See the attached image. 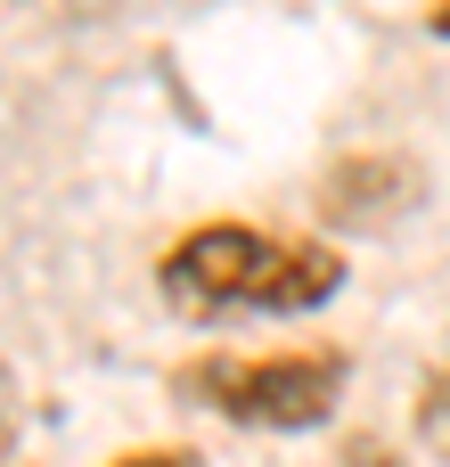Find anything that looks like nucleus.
Listing matches in <instances>:
<instances>
[{
	"mask_svg": "<svg viewBox=\"0 0 450 467\" xmlns=\"http://www.w3.org/2000/svg\"><path fill=\"white\" fill-rule=\"evenodd\" d=\"M0 467H33V460H0Z\"/></svg>",
	"mask_w": 450,
	"mask_h": 467,
	"instance_id": "obj_7",
	"label": "nucleus"
},
{
	"mask_svg": "<svg viewBox=\"0 0 450 467\" xmlns=\"http://www.w3.org/2000/svg\"><path fill=\"white\" fill-rule=\"evenodd\" d=\"M156 304L180 328H303L344 304L353 254L328 230H279L254 213H205L172 230L148 263Z\"/></svg>",
	"mask_w": 450,
	"mask_h": 467,
	"instance_id": "obj_1",
	"label": "nucleus"
},
{
	"mask_svg": "<svg viewBox=\"0 0 450 467\" xmlns=\"http://www.w3.org/2000/svg\"><path fill=\"white\" fill-rule=\"evenodd\" d=\"M98 467H213L197 443H123V451H107Z\"/></svg>",
	"mask_w": 450,
	"mask_h": 467,
	"instance_id": "obj_5",
	"label": "nucleus"
},
{
	"mask_svg": "<svg viewBox=\"0 0 450 467\" xmlns=\"http://www.w3.org/2000/svg\"><path fill=\"white\" fill-rule=\"evenodd\" d=\"M172 402L230 427V435H320L344 419L353 394V353L336 337H271V345H197L172 361Z\"/></svg>",
	"mask_w": 450,
	"mask_h": 467,
	"instance_id": "obj_2",
	"label": "nucleus"
},
{
	"mask_svg": "<svg viewBox=\"0 0 450 467\" xmlns=\"http://www.w3.org/2000/svg\"><path fill=\"white\" fill-rule=\"evenodd\" d=\"M418 33H426V41H443V49H450V0H418Z\"/></svg>",
	"mask_w": 450,
	"mask_h": 467,
	"instance_id": "obj_6",
	"label": "nucleus"
},
{
	"mask_svg": "<svg viewBox=\"0 0 450 467\" xmlns=\"http://www.w3.org/2000/svg\"><path fill=\"white\" fill-rule=\"evenodd\" d=\"M410 197H418V172H410L402 156L353 148V156H336V164L320 172L312 213H320V230H377V222H394Z\"/></svg>",
	"mask_w": 450,
	"mask_h": 467,
	"instance_id": "obj_3",
	"label": "nucleus"
},
{
	"mask_svg": "<svg viewBox=\"0 0 450 467\" xmlns=\"http://www.w3.org/2000/svg\"><path fill=\"white\" fill-rule=\"evenodd\" d=\"M410 419H418V443H426L435 460H450V361L418 386V410H410Z\"/></svg>",
	"mask_w": 450,
	"mask_h": 467,
	"instance_id": "obj_4",
	"label": "nucleus"
}]
</instances>
